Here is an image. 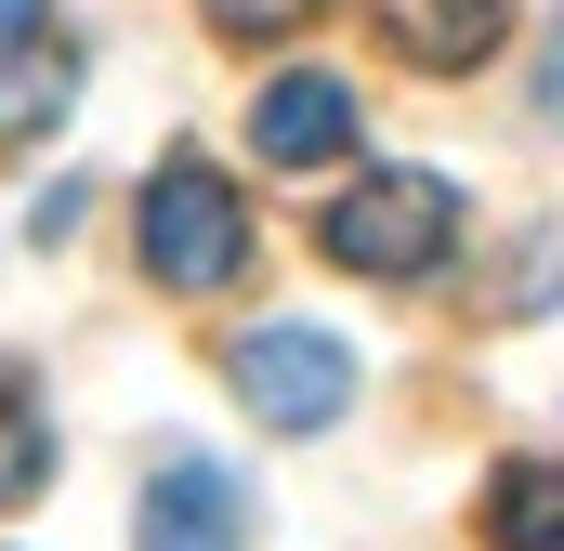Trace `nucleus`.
<instances>
[{
	"label": "nucleus",
	"instance_id": "3",
	"mask_svg": "<svg viewBox=\"0 0 564 551\" xmlns=\"http://www.w3.org/2000/svg\"><path fill=\"white\" fill-rule=\"evenodd\" d=\"M237 408L263 420V433H328V420L355 408V355L328 342V328H250L237 342Z\"/></svg>",
	"mask_w": 564,
	"mask_h": 551
},
{
	"label": "nucleus",
	"instance_id": "12",
	"mask_svg": "<svg viewBox=\"0 0 564 551\" xmlns=\"http://www.w3.org/2000/svg\"><path fill=\"white\" fill-rule=\"evenodd\" d=\"M26 26H53V0H0V53H13Z\"/></svg>",
	"mask_w": 564,
	"mask_h": 551
},
{
	"label": "nucleus",
	"instance_id": "13",
	"mask_svg": "<svg viewBox=\"0 0 564 551\" xmlns=\"http://www.w3.org/2000/svg\"><path fill=\"white\" fill-rule=\"evenodd\" d=\"M539 106L564 119V13H552V66H539Z\"/></svg>",
	"mask_w": 564,
	"mask_h": 551
},
{
	"label": "nucleus",
	"instance_id": "7",
	"mask_svg": "<svg viewBox=\"0 0 564 551\" xmlns=\"http://www.w3.org/2000/svg\"><path fill=\"white\" fill-rule=\"evenodd\" d=\"M66 106H79V40H66V26H26V40L0 53V158L40 144Z\"/></svg>",
	"mask_w": 564,
	"mask_h": 551
},
{
	"label": "nucleus",
	"instance_id": "9",
	"mask_svg": "<svg viewBox=\"0 0 564 551\" xmlns=\"http://www.w3.org/2000/svg\"><path fill=\"white\" fill-rule=\"evenodd\" d=\"M40 486H53V408L26 368H0V512H26Z\"/></svg>",
	"mask_w": 564,
	"mask_h": 551
},
{
	"label": "nucleus",
	"instance_id": "2",
	"mask_svg": "<svg viewBox=\"0 0 564 551\" xmlns=\"http://www.w3.org/2000/svg\"><path fill=\"white\" fill-rule=\"evenodd\" d=\"M132 237H144V276H158V289H224V276H250V210H237V184H224L210 158H171V171L144 184Z\"/></svg>",
	"mask_w": 564,
	"mask_h": 551
},
{
	"label": "nucleus",
	"instance_id": "10",
	"mask_svg": "<svg viewBox=\"0 0 564 551\" xmlns=\"http://www.w3.org/2000/svg\"><path fill=\"white\" fill-rule=\"evenodd\" d=\"M197 13H210L224 40H302V26H315L328 0H197Z\"/></svg>",
	"mask_w": 564,
	"mask_h": 551
},
{
	"label": "nucleus",
	"instance_id": "5",
	"mask_svg": "<svg viewBox=\"0 0 564 551\" xmlns=\"http://www.w3.org/2000/svg\"><path fill=\"white\" fill-rule=\"evenodd\" d=\"M250 144L276 171H328V158H355V93L328 66H289V79H263V106H250Z\"/></svg>",
	"mask_w": 564,
	"mask_h": 551
},
{
	"label": "nucleus",
	"instance_id": "11",
	"mask_svg": "<svg viewBox=\"0 0 564 551\" xmlns=\"http://www.w3.org/2000/svg\"><path fill=\"white\" fill-rule=\"evenodd\" d=\"M79 224H93V184H53V197H40V210H26V237H40V250H66V237H79Z\"/></svg>",
	"mask_w": 564,
	"mask_h": 551
},
{
	"label": "nucleus",
	"instance_id": "6",
	"mask_svg": "<svg viewBox=\"0 0 564 551\" xmlns=\"http://www.w3.org/2000/svg\"><path fill=\"white\" fill-rule=\"evenodd\" d=\"M368 13H381V40H394L408 66H433V79L486 66V53H499V26H512V0H368Z\"/></svg>",
	"mask_w": 564,
	"mask_h": 551
},
{
	"label": "nucleus",
	"instance_id": "4",
	"mask_svg": "<svg viewBox=\"0 0 564 551\" xmlns=\"http://www.w3.org/2000/svg\"><path fill=\"white\" fill-rule=\"evenodd\" d=\"M132 551H250L237 473L224 460H158V486H144V512H132Z\"/></svg>",
	"mask_w": 564,
	"mask_h": 551
},
{
	"label": "nucleus",
	"instance_id": "1",
	"mask_svg": "<svg viewBox=\"0 0 564 551\" xmlns=\"http://www.w3.org/2000/svg\"><path fill=\"white\" fill-rule=\"evenodd\" d=\"M446 237H459V184L446 171H368L355 197H328V224H315V250L341 276H433L446 263Z\"/></svg>",
	"mask_w": 564,
	"mask_h": 551
},
{
	"label": "nucleus",
	"instance_id": "8",
	"mask_svg": "<svg viewBox=\"0 0 564 551\" xmlns=\"http://www.w3.org/2000/svg\"><path fill=\"white\" fill-rule=\"evenodd\" d=\"M486 539L499 551H564V460H512L486 486Z\"/></svg>",
	"mask_w": 564,
	"mask_h": 551
}]
</instances>
